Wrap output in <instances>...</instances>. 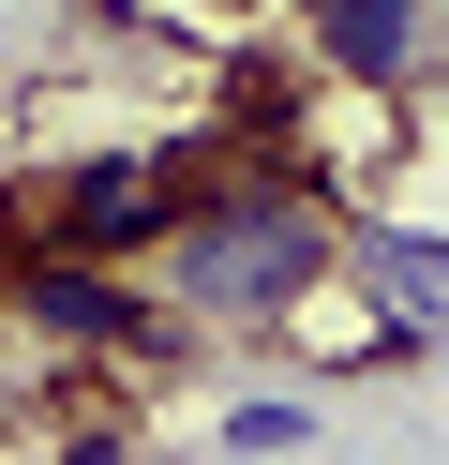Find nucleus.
I'll return each mask as SVG.
<instances>
[{"label":"nucleus","mask_w":449,"mask_h":465,"mask_svg":"<svg viewBox=\"0 0 449 465\" xmlns=\"http://www.w3.org/2000/svg\"><path fill=\"white\" fill-rule=\"evenodd\" d=\"M15 331L45 345V361H180L165 301L135 285V255H45V241H15Z\"/></svg>","instance_id":"nucleus-3"},{"label":"nucleus","mask_w":449,"mask_h":465,"mask_svg":"<svg viewBox=\"0 0 449 465\" xmlns=\"http://www.w3.org/2000/svg\"><path fill=\"white\" fill-rule=\"evenodd\" d=\"M329 271H359V301L389 315V345H449V241L434 225H345Z\"/></svg>","instance_id":"nucleus-5"},{"label":"nucleus","mask_w":449,"mask_h":465,"mask_svg":"<svg viewBox=\"0 0 449 465\" xmlns=\"http://www.w3.org/2000/svg\"><path fill=\"white\" fill-rule=\"evenodd\" d=\"M195 15H255V0H195Z\"/></svg>","instance_id":"nucleus-7"},{"label":"nucleus","mask_w":449,"mask_h":465,"mask_svg":"<svg viewBox=\"0 0 449 465\" xmlns=\"http://www.w3.org/2000/svg\"><path fill=\"white\" fill-rule=\"evenodd\" d=\"M150 255H165V315H195V331H285L329 285L345 225H329L315 181H285V151H255V165H195Z\"/></svg>","instance_id":"nucleus-1"},{"label":"nucleus","mask_w":449,"mask_h":465,"mask_svg":"<svg viewBox=\"0 0 449 465\" xmlns=\"http://www.w3.org/2000/svg\"><path fill=\"white\" fill-rule=\"evenodd\" d=\"M180 211V151H60L15 181V241L45 255H150Z\"/></svg>","instance_id":"nucleus-2"},{"label":"nucleus","mask_w":449,"mask_h":465,"mask_svg":"<svg viewBox=\"0 0 449 465\" xmlns=\"http://www.w3.org/2000/svg\"><path fill=\"white\" fill-rule=\"evenodd\" d=\"M225 450H315V391H239L225 405Z\"/></svg>","instance_id":"nucleus-6"},{"label":"nucleus","mask_w":449,"mask_h":465,"mask_svg":"<svg viewBox=\"0 0 449 465\" xmlns=\"http://www.w3.org/2000/svg\"><path fill=\"white\" fill-rule=\"evenodd\" d=\"M299 31H315V61L345 91H419L449 45V0H299Z\"/></svg>","instance_id":"nucleus-4"}]
</instances>
